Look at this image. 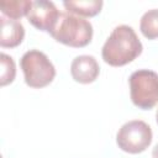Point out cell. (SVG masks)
Instances as JSON below:
<instances>
[{
	"instance_id": "8992f818",
	"label": "cell",
	"mask_w": 158,
	"mask_h": 158,
	"mask_svg": "<svg viewBox=\"0 0 158 158\" xmlns=\"http://www.w3.org/2000/svg\"><path fill=\"white\" fill-rule=\"evenodd\" d=\"M26 17L33 27L51 35L58 23L60 12L56 7L54 2L47 0H36L32 1L31 9Z\"/></svg>"
},
{
	"instance_id": "ba28073f",
	"label": "cell",
	"mask_w": 158,
	"mask_h": 158,
	"mask_svg": "<svg viewBox=\"0 0 158 158\" xmlns=\"http://www.w3.org/2000/svg\"><path fill=\"white\" fill-rule=\"evenodd\" d=\"M23 25L12 19L0 17V46L4 48H15L23 41Z\"/></svg>"
},
{
	"instance_id": "6da1fadb",
	"label": "cell",
	"mask_w": 158,
	"mask_h": 158,
	"mask_svg": "<svg viewBox=\"0 0 158 158\" xmlns=\"http://www.w3.org/2000/svg\"><path fill=\"white\" fill-rule=\"evenodd\" d=\"M143 46L135 30L128 25H120L112 30L105 41L101 56L111 67H122L135 60L142 53Z\"/></svg>"
},
{
	"instance_id": "30bf717a",
	"label": "cell",
	"mask_w": 158,
	"mask_h": 158,
	"mask_svg": "<svg viewBox=\"0 0 158 158\" xmlns=\"http://www.w3.org/2000/svg\"><path fill=\"white\" fill-rule=\"evenodd\" d=\"M31 5L32 1L30 0H5L0 2V10L7 19L19 21V19L27 16Z\"/></svg>"
},
{
	"instance_id": "277c9868",
	"label": "cell",
	"mask_w": 158,
	"mask_h": 158,
	"mask_svg": "<svg viewBox=\"0 0 158 158\" xmlns=\"http://www.w3.org/2000/svg\"><path fill=\"white\" fill-rule=\"evenodd\" d=\"M130 96L135 106L151 110L158 104V74L149 69H138L128 78Z\"/></svg>"
},
{
	"instance_id": "5bb4252c",
	"label": "cell",
	"mask_w": 158,
	"mask_h": 158,
	"mask_svg": "<svg viewBox=\"0 0 158 158\" xmlns=\"http://www.w3.org/2000/svg\"><path fill=\"white\" fill-rule=\"evenodd\" d=\"M156 121H157V125H158V109H157V112H156Z\"/></svg>"
},
{
	"instance_id": "8fae6325",
	"label": "cell",
	"mask_w": 158,
	"mask_h": 158,
	"mask_svg": "<svg viewBox=\"0 0 158 158\" xmlns=\"http://www.w3.org/2000/svg\"><path fill=\"white\" fill-rule=\"evenodd\" d=\"M139 30L148 40L158 38V9L146 11L139 21Z\"/></svg>"
},
{
	"instance_id": "9c48e42d",
	"label": "cell",
	"mask_w": 158,
	"mask_h": 158,
	"mask_svg": "<svg viewBox=\"0 0 158 158\" xmlns=\"http://www.w3.org/2000/svg\"><path fill=\"white\" fill-rule=\"evenodd\" d=\"M104 2L101 0H79V1H64L63 6L67 12L80 16V17H93L96 16L101 9Z\"/></svg>"
},
{
	"instance_id": "7c38bea8",
	"label": "cell",
	"mask_w": 158,
	"mask_h": 158,
	"mask_svg": "<svg viewBox=\"0 0 158 158\" xmlns=\"http://www.w3.org/2000/svg\"><path fill=\"white\" fill-rule=\"evenodd\" d=\"M1 77H0V85L5 86L14 81L16 77V65L12 59L6 53H1Z\"/></svg>"
},
{
	"instance_id": "3957f363",
	"label": "cell",
	"mask_w": 158,
	"mask_h": 158,
	"mask_svg": "<svg viewBox=\"0 0 158 158\" xmlns=\"http://www.w3.org/2000/svg\"><path fill=\"white\" fill-rule=\"evenodd\" d=\"M20 67L23 73L25 83L30 88H44L51 84L56 77L54 65L48 57L38 49L25 52L20 59Z\"/></svg>"
},
{
	"instance_id": "7a4b0ae2",
	"label": "cell",
	"mask_w": 158,
	"mask_h": 158,
	"mask_svg": "<svg viewBox=\"0 0 158 158\" xmlns=\"http://www.w3.org/2000/svg\"><path fill=\"white\" fill-rule=\"evenodd\" d=\"M93 32V26L88 20L65 11L60 12L58 23L51 36L65 46L81 48L91 42Z\"/></svg>"
},
{
	"instance_id": "5b68a950",
	"label": "cell",
	"mask_w": 158,
	"mask_h": 158,
	"mask_svg": "<svg viewBox=\"0 0 158 158\" xmlns=\"http://www.w3.org/2000/svg\"><path fill=\"white\" fill-rule=\"evenodd\" d=\"M152 137V128L148 123L142 120H132L120 127L116 135V143L123 152L138 154L149 147Z\"/></svg>"
},
{
	"instance_id": "52a82bcc",
	"label": "cell",
	"mask_w": 158,
	"mask_h": 158,
	"mask_svg": "<svg viewBox=\"0 0 158 158\" xmlns=\"http://www.w3.org/2000/svg\"><path fill=\"white\" fill-rule=\"evenodd\" d=\"M100 73L98 60L89 54H81L73 59L70 64L72 78L80 84H89L96 80Z\"/></svg>"
},
{
	"instance_id": "4fadbf2b",
	"label": "cell",
	"mask_w": 158,
	"mask_h": 158,
	"mask_svg": "<svg viewBox=\"0 0 158 158\" xmlns=\"http://www.w3.org/2000/svg\"><path fill=\"white\" fill-rule=\"evenodd\" d=\"M152 157L153 158H158V143L154 146V148L152 151Z\"/></svg>"
}]
</instances>
